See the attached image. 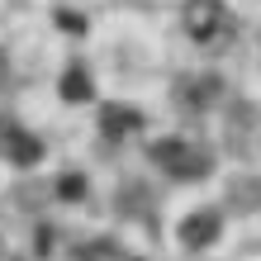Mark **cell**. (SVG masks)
<instances>
[{
    "label": "cell",
    "instance_id": "obj_1",
    "mask_svg": "<svg viewBox=\"0 0 261 261\" xmlns=\"http://www.w3.org/2000/svg\"><path fill=\"white\" fill-rule=\"evenodd\" d=\"M152 166H157L162 176H171V180H204L214 171V152L204 143H195V138H157L152 143Z\"/></svg>",
    "mask_w": 261,
    "mask_h": 261
},
{
    "label": "cell",
    "instance_id": "obj_2",
    "mask_svg": "<svg viewBox=\"0 0 261 261\" xmlns=\"http://www.w3.org/2000/svg\"><path fill=\"white\" fill-rule=\"evenodd\" d=\"M180 24H186V38L204 53H219L233 43V10L223 0H186L180 5Z\"/></svg>",
    "mask_w": 261,
    "mask_h": 261
},
{
    "label": "cell",
    "instance_id": "obj_3",
    "mask_svg": "<svg viewBox=\"0 0 261 261\" xmlns=\"http://www.w3.org/2000/svg\"><path fill=\"white\" fill-rule=\"evenodd\" d=\"M0 157L10 166H38L43 162V138L24 124H0Z\"/></svg>",
    "mask_w": 261,
    "mask_h": 261
},
{
    "label": "cell",
    "instance_id": "obj_4",
    "mask_svg": "<svg viewBox=\"0 0 261 261\" xmlns=\"http://www.w3.org/2000/svg\"><path fill=\"white\" fill-rule=\"evenodd\" d=\"M176 238H180V247H190V252L214 247V242L223 238L219 209H195V214H186V219H180V228H176Z\"/></svg>",
    "mask_w": 261,
    "mask_h": 261
},
{
    "label": "cell",
    "instance_id": "obj_5",
    "mask_svg": "<svg viewBox=\"0 0 261 261\" xmlns=\"http://www.w3.org/2000/svg\"><path fill=\"white\" fill-rule=\"evenodd\" d=\"M143 110L138 105H128V100H114V105H105L100 110V133L110 138V143H124V138H133V133H143Z\"/></svg>",
    "mask_w": 261,
    "mask_h": 261
},
{
    "label": "cell",
    "instance_id": "obj_6",
    "mask_svg": "<svg viewBox=\"0 0 261 261\" xmlns=\"http://www.w3.org/2000/svg\"><path fill=\"white\" fill-rule=\"evenodd\" d=\"M57 90H62V100H67V105H86L90 95H95V81H90V71H86V67H67V71H62V86H57Z\"/></svg>",
    "mask_w": 261,
    "mask_h": 261
},
{
    "label": "cell",
    "instance_id": "obj_7",
    "mask_svg": "<svg viewBox=\"0 0 261 261\" xmlns=\"http://www.w3.org/2000/svg\"><path fill=\"white\" fill-rule=\"evenodd\" d=\"M204 95H214V81H195V86H180V100H186V110H204Z\"/></svg>",
    "mask_w": 261,
    "mask_h": 261
},
{
    "label": "cell",
    "instance_id": "obj_8",
    "mask_svg": "<svg viewBox=\"0 0 261 261\" xmlns=\"http://www.w3.org/2000/svg\"><path fill=\"white\" fill-rule=\"evenodd\" d=\"M57 190H62V199H86V176L81 171H67Z\"/></svg>",
    "mask_w": 261,
    "mask_h": 261
},
{
    "label": "cell",
    "instance_id": "obj_9",
    "mask_svg": "<svg viewBox=\"0 0 261 261\" xmlns=\"http://www.w3.org/2000/svg\"><path fill=\"white\" fill-rule=\"evenodd\" d=\"M5 76H10V57H5V48H0V86H5Z\"/></svg>",
    "mask_w": 261,
    "mask_h": 261
},
{
    "label": "cell",
    "instance_id": "obj_10",
    "mask_svg": "<svg viewBox=\"0 0 261 261\" xmlns=\"http://www.w3.org/2000/svg\"><path fill=\"white\" fill-rule=\"evenodd\" d=\"M0 256H5V238H0Z\"/></svg>",
    "mask_w": 261,
    "mask_h": 261
}]
</instances>
